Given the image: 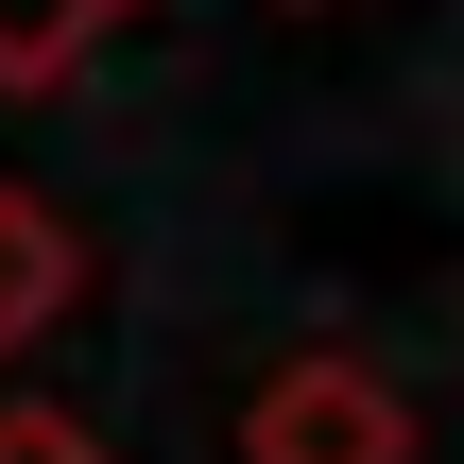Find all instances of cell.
I'll list each match as a JSON object with an SVG mask.
<instances>
[{
    "label": "cell",
    "mask_w": 464,
    "mask_h": 464,
    "mask_svg": "<svg viewBox=\"0 0 464 464\" xmlns=\"http://www.w3.org/2000/svg\"><path fill=\"white\" fill-rule=\"evenodd\" d=\"M241 464H413V396L362 344H293L241 396Z\"/></svg>",
    "instance_id": "6da1fadb"
},
{
    "label": "cell",
    "mask_w": 464,
    "mask_h": 464,
    "mask_svg": "<svg viewBox=\"0 0 464 464\" xmlns=\"http://www.w3.org/2000/svg\"><path fill=\"white\" fill-rule=\"evenodd\" d=\"M69 310H86V224H69L52 189L0 172V362H34Z\"/></svg>",
    "instance_id": "7a4b0ae2"
},
{
    "label": "cell",
    "mask_w": 464,
    "mask_h": 464,
    "mask_svg": "<svg viewBox=\"0 0 464 464\" xmlns=\"http://www.w3.org/2000/svg\"><path fill=\"white\" fill-rule=\"evenodd\" d=\"M121 17H138V0H0V103H52Z\"/></svg>",
    "instance_id": "3957f363"
},
{
    "label": "cell",
    "mask_w": 464,
    "mask_h": 464,
    "mask_svg": "<svg viewBox=\"0 0 464 464\" xmlns=\"http://www.w3.org/2000/svg\"><path fill=\"white\" fill-rule=\"evenodd\" d=\"M0 464H121L86 413H52V396H0Z\"/></svg>",
    "instance_id": "277c9868"
}]
</instances>
